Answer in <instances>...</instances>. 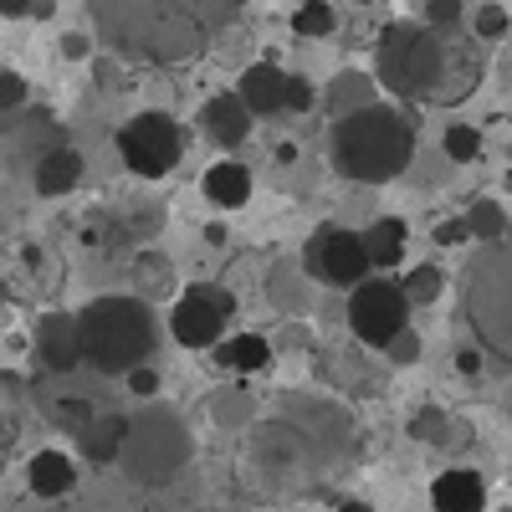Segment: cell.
<instances>
[{
	"mask_svg": "<svg viewBox=\"0 0 512 512\" xmlns=\"http://www.w3.org/2000/svg\"><path fill=\"white\" fill-rule=\"evenodd\" d=\"M374 82L415 103H461L482 82V57L456 31L395 21L374 47Z\"/></svg>",
	"mask_w": 512,
	"mask_h": 512,
	"instance_id": "6da1fadb",
	"label": "cell"
},
{
	"mask_svg": "<svg viewBox=\"0 0 512 512\" xmlns=\"http://www.w3.org/2000/svg\"><path fill=\"white\" fill-rule=\"evenodd\" d=\"M333 169L354 185H390L400 180L410 159H415V128L405 123L400 108H384L369 103L359 113H344L333 123V139H328Z\"/></svg>",
	"mask_w": 512,
	"mask_h": 512,
	"instance_id": "7a4b0ae2",
	"label": "cell"
},
{
	"mask_svg": "<svg viewBox=\"0 0 512 512\" xmlns=\"http://www.w3.org/2000/svg\"><path fill=\"white\" fill-rule=\"evenodd\" d=\"M159 344V328L154 313L139 297H93L88 308L77 313V349L82 364L98 369V374H128L134 364H149Z\"/></svg>",
	"mask_w": 512,
	"mask_h": 512,
	"instance_id": "3957f363",
	"label": "cell"
},
{
	"mask_svg": "<svg viewBox=\"0 0 512 512\" xmlns=\"http://www.w3.org/2000/svg\"><path fill=\"white\" fill-rule=\"evenodd\" d=\"M185 456H190V436L169 410H144L139 420H128L123 446H118L128 482H144V487L169 482L185 466Z\"/></svg>",
	"mask_w": 512,
	"mask_h": 512,
	"instance_id": "277c9868",
	"label": "cell"
},
{
	"mask_svg": "<svg viewBox=\"0 0 512 512\" xmlns=\"http://www.w3.org/2000/svg\"><path fill=\"white\" fill-rule=\"evenodd\" d=\"M185 154V128L169 118V113H134L123 128H118V159L128 175L139 180H164L169 169L180 164Z\"/></svg>",
	"mask_w": 512,
	"mask_h": 512,
	"instance_id": "5b68a950",
	"label": "cell"
},
{
	"mask_svg": "<svg viewBox=\"0 0 512 512\" xmlns=\"http://www.w3.org/2000/svg\"><path fill=\"white\" fill-rule=\"evenodd\" d=\"M297 267H303V277L318 282V287L349 292V287H359V282L369 277V256H364L359 231L328 221V226H318V231L308 236L303 256H297Z\"/></svg>",
	"mask_w": 512,
	"mask_h": 512,
	"instance_id": "8992f818",
	"label": "cell"
},
{
	"mask_svg": "<svg viewBox=\"0 0 512 512\" xmlns=\"http://www.w3.org/2000/svg\"><path fill=\"white\" fill-rule=\"evenodd\" d=\"M410 303H405V292L400 282L390 277H364L359 287H349V328L364 349H384L400 328H410Z\"/></svg>",
	"mask_w": 512,
	"mask_h": 512,
	"instance_id": "52a82bcc",
	"label": "cell"
},
{
	"mask_svg": "<svg viewBox=\"0 0 512 512\" xmlns=\"http://www.w3.org/2000/svg\"><path fill=\"white\" fill-rule=\"evenodd\" d=\"M231 318H236V292H226L216 282H195V287L175 292L169 333H175L185 349H216L221 338H226V323Z\"/></svg>",
	"mask_w": 512,
	"mask_h": 512,
	"instance_id": "ba28073f",
	"label": "cell"
},
{
	"mask_svg": "<svg viewBox=\"0 0 512 512\" xmlns=\"http://www.w3.org/2000/svg\"><path fill=\"white\" fill-rule=\"evenodd\" d=\"M57 287H62V272L36 241H6V251H0V297L6 303L41 308L57 297Z\"/></svg>",
	"mask_w": 512,
	"mask_h": 512,
	"instance_id": "9c48e42d",
	"label": "cell"
},
{
	"mask_svg": "<svg viewBox=\"0 0 512 512\" xmlns=\"http://www.w3.org/2000/svg\"><path fill=\"white\" fill-rule=\"evenodd\" d=\"M31 349H36L41 369H52V374H72V369L82 364V349H77V318H72V313H41Z\"/></svg>",
	"mask_w": 512,
	"mask_h": 512,
	"instance_id": "30bf717a",
	"label": "cell"
},
{
	"mask_svg": "<svg viewBox=\"0 0 512 512\" xmlns=\"http://www.w3.org/2000/svg\"><path fill=\"white\" fill-rule=\"evenodd\" d=\"M431 507L436 512H482L487 507V477L477 466H451L431 482Z\"/></svg>",
	"mask_w": 512,
	"mask_h": 512,
	"instance_id": "8fae6325",
	"label": "cell"
},
{
	"mask_svg": "<svg viewBox=\"0 0 512 512\" xmlns=\"http://www.w3.org/2000/svg\"><path fill=\"white\" fill-rule=\"evenodd\" d=\"M282 93H287V72L277 62H251L236 82V98L246 103L251 118H272L282 113Z\"/></svg>",
	"mask_w": 512,
	"mask_h": 512,
	"instance_id": "7c38bea8",
	"label": "cell"
},
{
	"mask_svg": "<svg viewBox=\"0 0 512 512\" xmlns=\"http://www.w3.org/2000/svg\"><path fill=\"white\" fill-rule=\"evenodd\" d=\"M26 487H31L36 497H72V492H77V461H72L67 451H57V446L36 451V456L26 461Z\"/></svg>",
	"mask_w": 512,
	"mask_h": 512,
	"instance_id": "4fadbf2b",
	"label": "cell"
},
{
	"mask_svg": "<svg viewBox=\"0 0 512 512\" xmlns=\"http://www.w3.org/2000/svg\"><path fill=\"white\" fill-rule=\"evenodd\" d=\"M364 256H369V272H395L405 262V246H410V226L400 216H379L369 221V231H359Z\"/></svg>",
	"mask_w": 512,
	"mask_h": 512,
	"instance_id": "5bb4252c",
	"label": "cell"
},
{
	"mask_svg": "<svg viewBox=\"0 0 512 512\" xmlns=\"http://www.w3.org/2000/svg\"><path fill=\"white\" fill-rule=\"evenodd\" d=\"M200 190H205V200L216 205V210H241V205L251 200L256 180H251V169H246L241 159H216V164L205 169Z\"/></svg>",
	"mask_w": 512,
	"mask_h": 512,
	"instance_id": "9a60e30c",
	"label": "cell"
},
{
	"mask_svg": "<svg viewBox=\"0 0 512 512\" xmlns=\"http://www.w3.org/2000/svg\"><path fill=\"white\" fill-rule=\"evenodd\" d=\"M251 113H246V103L236 98V93H216L205 103V134L216 139L221 149H236V144H246L251 139Z\"/></svg>",
	"mask_w": 512,
	"mask_h": 512,
	"instance_id": "2e32d148",
	"label": "cell"
},
{
	"mask_svg": "<svg viewBox=\"0 0 512 512\" xmlns=\"http://www.w3.org/2000/svg\"><path fill=\"white\" fill-rule=\"evenodd\" d=\"M82 169H88V164H82L77 149H67V144L47 149V154H41V164H36V195H47V200L72 195L82 185Z\"/></svg>",
	"mask_w": 512,
	"mask_h": 512,
	"instance_id": "e0dca14e",
	"label": "cell"
},
{
	"mask_svg": "<svg viewBox=\"0 0 512 512\" xmlns=\"http://www.w3.org/2000/svg\"><path fill=\"white\" fill-rule=\"evenodd\" d=\"M272 344L262 333H231V338H221L216 344V364L226 369V374H262V369H272Z\"/></svg>",
	"mask_w": 512,
	"mask_h": 512,
	"instance_id": "ac0fdd59",
	"label": "cell"
},
{
	"mask_svg": "<svg viewBox=\"0 0 512 512\" xmlns=\"http://www.w3.org/2000/svg\"><path fill=\"white\" fill-rule=\"evenodd\" d=\"M369 103H379V82H374L369 72H338L328 88H323V108H328L333 118L359 113V108H369Z\"/></svg>",
	"mask_w": 512,
	"mask_h": 512,
	"instance_id": "d6986e66",
	"label": "cell"
},
{
	"mask_svg": "<svg viewBox=\"0 0 512 512\" xmlns=\"http://www.w3.org/2000/svg\"><path fill=\"white\" fill-rule=\"evenodd\" d=\"M123 431H128V420H123V415H93V420L77 431V446L88 451V461H118Z\"/></svg>",
	"mask_w": 512,
	"mask_h": 512,
	"instance_id": "ffe728a7",
	"label": "cell"
},
{
	"mask_svg": "<svg viewBox=\"0 0 512 512\" xmlns=\"http://www.w3.org/2000/svg\"><path fill=\"white\" fill-rule=\"evenodd\" d=\"M410 436H415L420 446H456V441L466 436V425H456L441 405H425V410H415V420H410Z\"/></svg>",
	"mask_w": 512,
	"mask_h": 512,
	"instance_id": "44dd1931",
	"label": "cell"
},
{
	"mask_svg": "<svg viewBox=\"0 0 512 512\" xmlns=\"http://www.w3.org/2000/svg\"><path fill=\"white\" fill-rule=\"evenodd\" d=\"M400 292H405V303H410V308H425V303H436V297L446 292V272H441L436 262H420V267L405 272Z\"/></svg>",
	"mask_w": 512,
	"mask_h": 512,
	"instance_id": "7402d4cb",
	"label": "cell"
},
{
	"mask_svg": "<svg viewBox=\"0 0 512 512\" xmlns=\"http://www.w3.org/2000/svg\"><path fill=\"white\" fill-rule=\"evenodd\" d=\"M461 221H466V231H472V241H497V236H507V210L497 205V200H472L461 210Z\"/></svg>",
	"mask_w": 512,
	"mask_h": 512,
	"instance_id": "603a6c76",
	"label": "cell"
},
{
	"mask_svg": "<svg viewBox=\"0 0 512 512\" xmlns=\"http://www.w3.org/2000/svg\"><path fill=\"white\" fill-rule=\"evenodd\" d=\"M333 26H338V11L328 6V0H297V11H292V31L297 36H333Z\"/></svg>",
	"mask_w": 512,
	"mask_h": 512,
	"instance_id": "cb8c5ba5",
	"label": "cell"
},
{
	"mask_svg": "<svg viewBox=\"0 0 512 512\" xmlns=\"http://www.w3.org/2000/svg\"><path fill=\"white\" fill-rule=\"evenodd\" d=\"M441 149H446L451 164H477V159H482V128H472V123H451L446 134H441Z\"/></svg>",
	"mask_w": 512,
	"mask_h": 512,
	"instance_id": "d4e9b609",
	"label": "cell"
},
{
	"mask_svg": "<svg viewBox=\"0 0 512 512\" xmlns=\"http://www.w3.org/2000/svg\"><path fill=\"white\" fill-rule=\"evenodd\" d=\"M507 31H512V16H507V6H497V0H487V6L472 11V36L477 41H502Z\"/></svg>",
	"mask_w": 512,
	"mask_h": 512,
	"instance_id": "484cf974",
	"label": "cell"
},
{
	"mask_svg": "<svg viewBox=\"0 0 512 512\" xmlns=\"http://www.w3.org/2000/svg\"><path fill=\"white\" fill-rule=\"evenodd\" d=\"M466 21V0H425V21L420 26H431V31H461Z\"/></svg>",
	"mask_w": 512,
	"mask_h": 512,
	"instance_id": "4316f807",
	"label": "cell"
},
{
	"mask_svg": "<svg viewBox=\"0 0 512 512\" xmlns=\"http://www.w3.org/2000/svg\"><path fill=\"white\" fill-rule=\"evenodd\" d=\"M379 354L390 359L395 369H410V364L420 359V333H415V328H400V333H395V338H390V344H384Z\"/></svg>",
	"mask_w": 512,
	"mask_h": 512,
	"instance_id": "83f0119b",
	"label": "cell"
},
{
	"mask_svg": "<svg viewBox=\"0 0 512 512\" xmlns=\"http://www.w3.org/2000/svg\"><path fill=\"white\" fill-rule=\"evenodd\" d=\"M318 103V88L308 77H297V72H287V93H282V113H308Z\"/></svg>",
	"mask_w": 512,
	"mask_h": 512,
	"instance_id": "f1b7e54d",
	"label": "cell"
},
{
	"mask_svg": "<svg viewBox=\"0 0 512 512\" xmlns=\"http://www.w3.org/2000/svg\"><path fill=\"white\" fill-rule=\"evenodd\" d=\"M134 272H149V282H139V303H149L154 292H169V262L164 256H139Z\"/></svg>",
	"mask_w": 512,
	"mask_h": 512,
	"instance_id": "f546056e",
	"label": "cell"
},
{
	"mask_svg": "<svg viewBox=\"0 0 512 512\" xmlns=\"http://www.w3.org/2000/svg\"><path fill=\"white\" fill-rule=\"evenodd\" d=\"M26 77L21 72H11V67H0V113H16V108H26Z\"/></svg>",
	"mask_w": 512,
	"mask_h": 512,
	"instance_id": "4dcf8cb0",
	"label": "cell"
},
{
	"mask_svg": "<svg viewBox=\"0 0 512 512\" xmlns=\"http://www.w3.org/2000/svg\"><path fill=\"white\" fill-rule=\"evenodd\" d=\"M123 379H128V395H139V400H154V395H159V384H164L154 364H134Z\"/></svg>",
	"mask_w": 512,
	"mask_h": 512,
	"instance_id": "1f68e13d",
	"label": "cell"
},
{
	"mask_svg": "<svg viewBox=\"0 0 512 512\" xmlns=\"http://www.w3.org/2000/svg\"><path fill=\"white\" fill-rule=\"evenodd\" d=\"M431 236H436V246H466V241H472V231H466V221H461V216H446Z\"/></svg>",
	"mask_w": 512,
	"mask_h": 512,
	"instance_id": "d6a6232c",
	"label": "cell"
},
{
	"mask_svg": "<svg viewBox=\"0 0 512 512\" xmlns=\"http://www.w3.org/2000/svg\"><path fill=\"white\" fill-rule=\"evenodd\" d=\"M62 57H67V62H82V57H88V36L67 31V36H62Z\"/></svg>",
	"mask_w": 512,
	"mask_h": 512,
	"instance_id": "836d02e7",
	"label": "cell"
},
{
	"mask_svg": "<svg viewBox=\"0 0 512 512\" xmlns=\"http://www.w3.org/2000/svg\"><path fill=\"white\" fill-rule=\"evenodd\" d=\"M31 11H36V0H0V16H6V21H21Z\"/></svg>",
	"mask_w": 512,
	"mask_h": 512,
	"instance_id": "e575fe53",
	"label": "cell"
},
{
	"mask_svg": "<svg viewBox=\"0 0 512 512\" xmlns=\"http://www.w3.org/2000/svg\"><path fill=\"white\" fill-rule=\"evenodd\" d=\"M456 369L461 374H482V349H461L456 354Z\"/></svg>",
	"mask_w": 512,
	"mask_h": 512,
	"instance_id": "d590c367",
	"label": "cell"
},
{
	"mask_svg": "<svg viewBox=\"0 0 512 512\" xmlns=\"http://www.w3.org/2000/svg\"><path fill=\"white\" fill-rule=\"evenodd\" d=\"M338 512H374L364 497H349V502H338Z\"/></svg>",
	"mask_w": 512,
	"mask_h": 512,
	"instance_id": "8d00e7d4",
	"label": "cell"
}]
</instances>
